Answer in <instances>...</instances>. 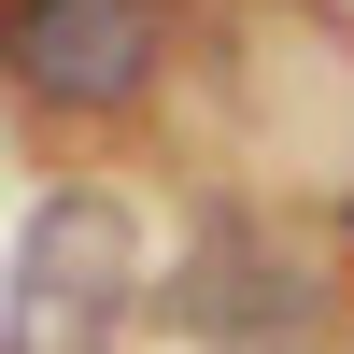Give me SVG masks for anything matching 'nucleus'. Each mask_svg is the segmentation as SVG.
Instances as JSON below:
<instances>
[{
    "mask_svg": "<svg viewBox=\"0 0 354 354\" xmlns=\"http://www.w3.org/2000/svg\"><path fill=\"white\" fill-rule=\"evenodd\" d=\"M142 298V213L113 185H57L15 241V298H0V354H113Z\"/></svg>",
    "mask_w": 354,
    "mask_h": 354,
    "instance_id": "nucleus-1",
    "label": "nucleus"
},
{
    "mask_svg": "<svg viewBox=\"0 0 354 354\" xmlns=\"http://www.w3.org/2000/svg\"><path fill=\"white\" fill-rule=\"evenodd\" d=\"M0 57L57 113H128L156 85V57H170V15L156 0H15L0 15Z\"/></svg>",
    "mask_w": 354,
    "mask_h": 354,
    "instance_id": "nucleus-2",
    "label": "nucleus"
},
{
    "mask_svg": "<svg viewBox=\"0 0 354 354\" xmlns=\"http://www.w3.org/2000/svg\"><path fill=\"white\" fill-rule=\"evenodd\" d=\"M312 312H326V283H312L298 255H270L255 227H213V241H198V270H185V326L227 340V354H283V340H312Z\"/></svg>",
    "mask_w": 354,
    "mask_h": 354,
    "instance_id": "nucleus-3",
    "label": "nucleus"
}]
</instances>
